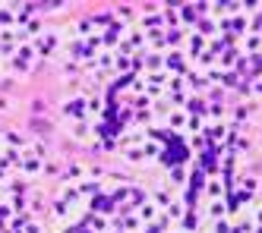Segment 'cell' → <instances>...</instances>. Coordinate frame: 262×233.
I'll use <instances>...</instances> for the list:
<instances>
[{"mask_svg":"<svg viewBox=\"0 0 262 233\" xmlns=\"http://www.w3.org/2000/svg\"><path fill=\"white\" fill-rule=\"evenodd\" d=\"M60 48V35L51 32L38 7H0V76H29Z\"/></svg>","mask_w":262,"mask_h":233,"instance_id":"6da1fadb","label":"cell"},{"mask_svg":"<svg viewBox=\"0 0 262 233\" xmlns=\"http://www.w3.org/2000/svg\"><path fill=\"white\" fill-rule=\"evenodd\" d=\"M54 170L51 148L32 135H23L10 126H0V186L32 183Z\"/></svg>","mask_w":262,"mask_h":233,"instance_id":"7a4b0ae2","label":"cell"},{"mask_svg":"<svg viewBox=\"0 0 262 233\" xmlns=\"http://www.w3.org/2000/svg\"><path fill=\"white\" fill-rule=\"evenodd\" d=\"M0 233H54L48 202L32 183L0 186Z\"/></svg>","mask_w":262,"mask_h":233,"instance_id":"3957f363","label":"cell"}]
</instances>
